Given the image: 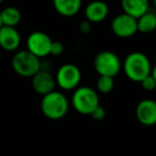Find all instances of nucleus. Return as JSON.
Masks as SVG:
<instances>
[{"label":"nucleus","instance_id":"nucleus-1","mask_svg":"<svg viewBox=\"0 0 156 156\" xmlns=\"http://www.w3.org/2000/svg\"><path fill=\"white\" fill-rule=\"evenodd\" d=\"M152 69L149 57L141 51H133L126 56L123 62V71L126 77L135 83L141 81L150 76Z\"/></svg>","mask_w":156,"mask_h":156},{"label":"nucleus","instance_id":"nucleus-2","mask_svg":"<svg viewBox=\"0 0 156 156\" xmlns=\"http://www.w3.org/2000/svg\"><path fill=\"white\" fill-rule=\"evenodd\" d=\"M42 113L50 120H59L69 111V101L59 91H52L43 96L41 101Z\"/></svg>","mask_w":156,"mask_h":156},{"label":"nucleus","instance_id":"nucleus-3","mask_svg":"<svg viewBox=\"0 0 156 156\" xmlns=\"http://www.w3.org/2000/svg\"><path fill=\"white\" fill-rule=\"evenodd\" d=\"M72 105L80 115H91L96 107L100 106L98 92L87 86L78 87L72 95Z\"/></svg>","mask_w":156,"mask_h":156},{"label":"nucleus","instance_id":"nucleus-4","mask_svg":"<svg viewBox=\"0 0 156 156\" xmlns=\"http://www.w3.org/2000/svg\"><path fill=\"white\" fill-rule=\"evenodd\" d=\"M12 69L22 77H31L41 71V60L27 49L17 51L12 58Z\"/></svg>","mask_w":156,"mask_h":156},{"label":"nucleus","instance_id":"nucleus-5","mask_svg":"<svg viewBox=\"0 0 156 156\" xmlns=\"http://www.w3.org/2000/svg\"><path fill=\"white\" fill-rule=\"evenodd\" d=\"M94 69L100 76L113 78L120 73L122 63L117 54L110 50H103L94 58Z\"/></svg>","mask_w":156,"mask_h":156},{"label":"nucleus","instance_id":"nucleus-6","mask_svg":"<svg viewBox=\"0 0 156 156\" xmlns=\"http://www.w3.org/2000/svg\"><path fill=\"white\" fill-rule=\"evenodd\" d=\"M55 80H56V85L59 86L60 89L65 91L76 90L79 87V83L81 81L80 69L72 63L61 65L57 71Z\"/></svg>","mask_w":156,"mask_h":156},{"label":"nucleus","instance_id":"nucleus-7","mask_svg":"<svg viewBox=\"0 0 156 156\" xmlns=\"http://www.w3.org/2000/svg\"><path fill=\"white\" fill-rule=\"evenodd\" d=\"M51 44L49 35L42 31H34L27 37V50L39 59L50 55Z\"/></svg>","mask_w":156,"mask_h":156},{"label":"nucleus","instance_id":"nucleus-8","mask_svg":"<svg viewBox=\"0 0 156 156\" xmlns=\"http://www.w3.org/2000/svg\"><path fill=\"white\" fill-rule=\"evenodd\" d=\"M111 31L118 37L121 39H127V37H134L137 32V20L130 16L121 13L117 15L111 22Z\"/></svg>","mask_w":156,"mask_h":156},{"label":"nucleus","instance_id":"nucleus-9","mask_svg":"<svg viewBox=\"0 0 156 156\" xmlns=\"http://www.w3.org/2000/svg\"><path fill=\"white\" fill-rule=\"evenodd\" d=\"M136 117L142 125L152 126L156 124V101L151 98L140 101L136 107Z\"/></svg>","mask_w":156,"mask_h":156},{"label":"nucleus","instance_id":"nucleus-10","mask_svg":"<svg viewBox=\"0 0 156 156\" xmlns=\"http://www.w3.org/2000/svg\"><path fill=\"white\" fill-rule=\"evenodd\" d=\"M56 80L55 77L47 71H40L32 77V88L37 94L46 95L55 91Z\"/></svg>","mask_w":156,"mask_h":156},{"label":"nucleus","instance_id":"nucleus-11","mask_svg":"<svg viewBox=\"0 0 156 156\" xmlns=\"http://www.w3.org/2000/svg\"><path fill=\"white\" fill-rule=\"evenodd\" d=\"M22 37L16 28L2 26L0 28V47L7 51H14L20 45Z\"/></svg>","mask_w":156,"mask_h":156},{"label":"nucleus","instance_id":"nucleus-12","mask_svg":"<svg viewBox=\"0 0 156 156\" xmlns=\"http://www.w3.org/2000/svg\"><path fill=\"white\" fill-rule=\"evenodd\" d=\"M109 8L108 5L102 1H93L89 3L85 9L86 20L93 24V23H101L108 16Z\"/></svg>","mask_w":156,"mask_h":156},{"label":"nucleus","instance_id":"nucleus-13","mask_svg":"<svg viewBox=\"0 0 156 156\" xmlns=\"http://www.w3.org/2000/svg\"><path fill=\"white\" fill-rule=\"evenodd\" d=\"M123 13L135 20H139L149 12V2L147 0H123L121 2Z\"/></svg>","mask_w":156,"mask_h":156},{"label":"nucleus","instance_id":"nucleus-14","mask_svg":"<svg viewBox=\"0 0 156 156\" xmlns=\"http://www.w3.org/2000/svg\"><path fill=\"white\" fill-rule=\"evenodd\" d=\"M54 8L60 15L65 17L75 16L81 9V1L79 0H55Z\"/></svg>","mask_w":156,"mask_h":156},{"label":"nucleus","instance_id":"nucleus-15","mask_svg":"<svg viewBox=\"0 0 156 156\" xmlns=\"http://www.w3.org/2000/svg\"><path fill=\"white\" fill-rule=\"evenodd\" d=\"M1 15V23L2 26L7 27H13L15 28L22 20V13L20 11L15 7H7L3 10L0 11Z\"/></svg>","mask_w":156,"mask_h":156},{"label":"nucleus","instance_id":"nucleus-16","mask_svg":"<svg viewBox=\"0 0 156 156\" xmlns=\"http://www.w3.org/2000/svg\"><path fill=\"white\" fill-rule=\"evenodd\" d=\"M137 29L141 33H151L156 29V14L147 12L144 15L137 20Z\"/></svg>","mask_w":156,"mask_h":156},{"label":"nucleus","instance_id":"nucleus-17","mask_svg":"<svg viewBox=\"0 0 156 156\" xmlns=\"http://www.w3.org/2000/svg\"><path fill=\"white\" fill-rule=\"evenodd\" d=\"M115 87V79L107 76H100L96 80V89L100 93L108 94L112 91Z\"/></svg>","mask_w":156,"mask_h":156},{"label":"nucleus","instance_id":"nucleus-18","mask_svg":"<svg viewBox=\"0 0 156 156\" xmlns=\"http://www.w3.org/2000/svg\"><path fill=\"white\" fill-rule=\"evenodd\" d=\"M141 86H142V88L145 90V91H154V90L156 89V83L155 80H154L153 78H152V76H147V78H144L142 81H141Z\"/></svg>","mask_w":156,"mask_h":156},{"label":"nucleus","instance_id":"nucleus-19","mask_svg":"<svg viewBox=\"0 0 156 156\" xmlns=\"http://www.w3.org/2000/svg\"><path fill=\"white\" fill-rule=\"evenodd\" d=\"M64 51V45L59 41H52L51 48H50V55L52 56H60Z\"/></svg>","mask_w":156,"mask_h":156},{"label":"nucleus","instance_id":"nucleus-20","mask_svg":"<svg viewBox=\"0 0 156 156\" xmlns=\"http://www.w3.org/2000/svg\"><path fill=\"white\" fill-rule=\"evenodd\" d=\"M90 115H91L95 121H102V120L106 117V110H105L104 107H102L100 105V106L96 107V108L94 109L93 112H92Z\"/></svg>","mask_w":156,"mask_h":156},{"label":"nucleus","instance_id":"nucleus-21","mask_svg":"<svg viewBox=\"0 0 156 156\" xmlns=\"http://www.w3.org/2000/svg\"><path fill=\"white\" fill-rule=\"evenodd\" d=\"M92 26L91 23H89L88 20H83V22L79 24V31H80L83 34H88V33L91 31Z\"/></svg>","mask_w":156,"mask_h":156},{"label":"nucleus","instance_id":"nucleus-22","mask_svg":"<svg viewBox=\"0 0 156 156\" xmlns=\"http://www.w3.org/2000/svg\"><path fill=\"white\" fill-rule=\"evenodd\" d=\"M150 75L152 76V78H153L154 80H155V83H156V65H154V66H152L151 74H150Z\"/></svg>","mask_w":156,"mask_h":156},{"label":"nucleus","instance_id":"nucleus-23","mask_svg":"<svg viewBox=\"0 0 156 156\" xmlns=\"http://www.w3.org/2000/svg\"><path fill=\"white\" fill-rule=\"evenodd\" d=\"M2 27V23H1V15H0V28Z\"/></svg>","mask_w":156,"mask_h":156},{"label":"nucleus","instance_id":"nucleus-24","mask_svg":"<svg viewBox=\"0 0 156 156\" xmlns=\"http://www.w3.org/2000/svg\"><path fill=\"white\" fill-rule=\"evenodd\" d=\"M154 7H155V9H156V0L154 1Z\"/></svg>","mask_w":156,"mask_h":156},{"label":"nucleus","instance_id":"nucleus-25","mask_svg":"<svg viewBox=\"0 0 156 156\" xmlns=\"http://www.w3.org/2000/svg\"><path fill=\"white\" fill-rule=\"evenodd\" d=\"M1 2H2V1H1V0H0V3H1Z\"/></svg>","mask_w":156,"mask_h":156}]
</instances>
